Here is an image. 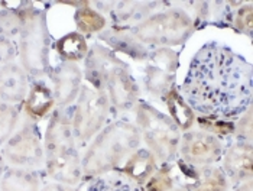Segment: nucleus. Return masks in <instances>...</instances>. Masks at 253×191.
I'll list each match as a JSON object with an SVG mask.
<instances>
[{"label":"nucleus","instance_id":"412c9836","mask_svg":"<svg viewBox=\"0 0 253 191\" xmlns=\"http://www.w3.org/2000/svg\"><path fill=\"white\" fill-rule=\"evenodd\" d=\"M165 103L168 106V110L171 113V119L174 120L179 131H188L195 122L194 110L188 106V103L184 100V97L179 95L175 87L171 89L165 96Z\"/></svg>","mask_w":253,"mask_h":191},{"label":"nucleus","instance_id":"7ed1b4c3","mask_svg":"<svg viewBox=\"0 0 253 191\" xmlns=\"http://www.w3.org/2000/svg\"><path fill=\"white\" fill-rule=\"evenodd\" d=\"M45 171L62 184L77 186L83 178L81 158L73 132V120L54 112L45 132Z\"/></svg>","mask_w":253,"mask_h":191},{"label":"nucleus","instance_id":"bb28decb","mask_svg":"<svg viewBox=\"0 0 253 191\" xmlns=\"http://www.w3.org/2000/svg\"><path fill=\"white\" fill-rule=\"evenodd\" d=\"M175 178L172 175V167L169 164H162L151 178L142 186V191H171L174 190Z\"/></svg>","mask_w":253,"mask_h":191},{"label":"nucleus","instance_id":"aec40b11","mask_svg":"<svg viewBox=\"0 0 253 191\" xmlns=\"http://www.w3.org/2000/svg\"><path fill=\"white\" fill-rule=\"evenodd\" d=\"M143 84L152 97L165 98L167 93L175 87V74H169L154 64H148L145 68Z\"/></svg>","mask_w":253,"mask_h":191},{"label":"nucleus","instance_id":"72a5a7b5","mask_svg":"<svg viewBox=\"0 0 253 191\" xmlns=\"http://www.w3.org/2000/svg\"><path fill=\"white\" fill-rule=\"evenodd\" d=\"M39 191H77L73 186H68V184H62V183H48L46 186L42 187V190Z\"/></svg>","mask_w":253,"mask_h":191},{"label":"nucleus","instance_id":"1a4fd4ad","mask_svg":"<svg viewBox=\"0 0 253 191\" xmlns=\"http://www.w3.org/2000/svg\"><path fill=\"white\" fill-rule=\"evenodd\" d=\"M223 143L220 138L204 131H190L181 136L178 153L182 161L193 167L214 165L223 155Z\"/></svg>","mask_w":253,"mask_h":191},{"label":"nucleus","instance_id":"dca6fc26","mask_svg":"<svg viewBox=\"0 0 253 191\" xmlns=\"http://www.w3.org/2000/svg\"><path fill=\"white\" fill-rule=\"evenodd\" d=\"M28 93V74L15 62L0 65V98L9 104L22 101Z\"/></svg>","mask_w":253,"mask_h":191},{"label":"nucleus","instance_id":"7c9ffc66","mask_svg":"<svg viewBox=\"0 0 253 191\" xmlns=\"http://www.w3.org/2000/svg\"><path fill=\"white\" fill-rule=\"evenodd\" d=\"M232 25L234 29L240 34H245L248 37H252L253 31V7L252 4L242 6L236 15H233V22Z\"/></svg>","mask_w":253,"mask_h":191},{"label":"nucleus","instance_id":"9b49d317","mask_svg":"<svg viewBox=\"0 0 253 191\" xmlns=\"http://www.w3.org/2000/svg\"><path fill=\"white\" fill-rule=\"evenodd\" d=\"M84 61L85 64H84L83 76L93 86V89L101 90V92H104V84L109 76L117 67L125 64L122 59L116 57V54L112 49L100 44H94L88 49Z\"/></svg>","mask_w":253,"mask_h":191},{"label":"nucleus","instance_id":"2eb2a0df","mask_svg":"<svg viewBox=\"0 0 253 191\" xmlns=\"http://www.w3.org/2000/svg\"><path fill=\"white\" fill-rule=\"evenodd\" d=\"M98 38L104 41L113 52L126 54L135 61H146L149 58V49L146 45L139 42L129 28L112 26L110 29L101 31Z\"/></svg>","mask_w":253,"mask_h":191},{"label":"nucleus","instance_id":"f3484780","mask_svg":"<svg viewBox=\"0 0 253 191\" xmlns=\"http://www.w3.org/2000/svg\"><path fill=\"white\" fill-rule=\"evenodd\" d=\"M158 170L155 156L149 149L137 148L135 152L132 153L120 168L123 175H126L129 180L136 183L137 186H143L154 172Z\"/></svg>","mask_w":253,"mask_h":191},{"label":"nucleus","instance_id":"6e6552de","mask_svg":"<svg viewBox=\"0 0 253 191\" xmlns=\"http://www.w3.org/2000/svg\"><path fill=\"white\" fill-rule=\"evenodd\" d=\"M3 158L18 168L34 170L45 162V149L34 125H25L10 136L3 148Z\"/></svg>","mask_w":253,"mask_h":191},{"label":"nucleus","instance_id":"f8f14e48","mask_svg":"<svg viewBox=\"0 0 253 191\" xmlns=\"http://www.w3.org/2000/svg\"><path fill=\"white\" fill-rule=\"evenodd\" d=\"M49 78L54 84V98L58 106L71 104L80 95L83 86V71L76 62L62 61L55 68L49 70Z\"/></svg>","mask_w":253,"mask_h":191},{"label":"nucleus","instance_id":"9d476101","mask_svg":"<svg viewBox=\"0 0 253 191\" xmlns=\"http://www.w3.org/2000/svg\"><path fill=\"white\" fill-rule=\"evenodd\" d=\"M104 92L109 97L110 106L119 112L135 109L139 103V87L132 76L127 64L117 67L104 84Z\"/></svg>","mask_w":253,"mask_h":191},{"label":"nucleus","instance_id":"c85d7f7f","mask_svg":"<svg viewBox=\"0 0 253 191\" xmlns=\"http://www.w3.org/2000/svg\"><path fill=\"white\" fill-rule=\"evenodd\" d=\"M148 59L151 61V64L162 68L164 71L169 74H175L178 70V64H179L178 54L171 48H158L155 51L149 52Z\"/></svg>","mask_w":253,"mask_h":191},{"label":"nucleus","instance_id":"f257e3e1","mask_svg":"<svg viewBox=\"0 0 253 191\" xmlns=\"http://www.w3.org/2000/svg\"><path fill=\"white\" fill-rule=\"evenodd\" d=\"M182 97L201 116L236 119L252 103V67L227 47H201L182 83Z\"/></svg>","mask_w":253,"mask_h":191},{"label":"nucleus","instance_id":"6ab92c4d","mask_svg":"<svg viewBox=\"0 0 253 191\" xmlns=\"http://www.w3.org/2000/svg\"><path fill=\"white\" fill-rule=\"evenodd\" d=\"M0 191H39V177L34 170L10 168L0 178Z\"/></svg>","mask_w":253,"mask_h":191},{"label":"nucleus","instance_id":"e433bc0d","mask_svg":"<svg viewBox=\"0 0 253 191\" xmlns=\"http://www.w3.org/2000/svg\"><path fill=\"white\" fill-rule=\"evenodd\" d=\"M171 191H188L187 189H182V187H179V189H175V190H171Z\"/></svg>","mask_w":253,"mask_h":191},{"label":"nucleus","instance_id":"473e14b6","mask_svg":"<svg viewBox=\"0 0 253 191\" xmlns=\"http://www.w3.org/2000/svg\"><path fill=\"white\" fill-rule=\"evenodd\" d=\"M18 55V47L9 38L0 37V65L9 64Z\"/></svg>","mask_w":253,"mask_h":191},{"label":"nucleus","instance_id":"0eeeda50","mask_svg":"<svg viewBox=\"0 0 253 191\" xmlns=\"http://www.w3.org/2000/svg\"><path fill=\"white\" fill-rule=\"evenodd\" d=\"M110 113V101L106 92L81 86L73 116V132L80 146H85L93 136L104 128Z\"/></svg>","mask_w":253,"mask_h":191},{"label":"nucleus","instance_id":"c9c22d12","mask_svg":"<svg viewBox=\"0 0 253 191\" xmlns=\"http://www.w3.org/2000/svg\"><path fill=\"white\" fill-rule=\"evenodd\" d=\"M4 171H6V167H4V158H3V155H0V178L3 177Z\"/></svg>","mask_w":253,"mask_h":191},{"label":"nucleus","instance_id":"ddd939ff","mask_svg":"<svg viewBox=\"0 0 253 191\" xmlns=\"http://www.w3.org/2000/svg\"><path fill=\"white\" fill-rule=\"evenodd\" d=\"M221 159H223L221 170L227 178H230L234 187L252 180V143L236 142L233 145H230L226 151H223Z\"/></svg>","mask_w":253,"mask_h":191},{"label":"nucleus","instance_id":"f704fd0d","mask_svg":"<svg viewBox=\"0 0 253 191\" xmlns=\"http://www.w3.org/2000/svg\"><path fill=\"white\" fill-rule=\"evenodd\" d=\"M234 191H252V180L251 181H246V183H243L240 186H237Z\"/></svg>","mask_w":253,"mask_h":191},{"label":"nucleus","instance_id":"39448f33","mask_svg":"<svg viewBox=\"0 0 253 191\" xmlns=\"http://www.w3.org/2000/svg\"><path fill=\"white\" fill-rule=\"evenodd\" d=\"M130 31L143 45L168 48L187 42L195 28L191 16L184 9L171 7L151 15Z\"/></svg>","mask_w":253,"mask_h":191},{"label":"nucleus","instance_id":"a211bd4d","mask_svg":"<svg viewBox=\"0 0 253 191\" xmlns=\"http://www.w3.org/2000/svg\"><path fill=\"white\" fill-rule=\"evenodd\" d=\"M55 104L54 93L46 86L35 83L25 100V110L32 119H42L51 112Z\"/></svg>","mask_w":253,"mask_h":191},{"label":"nucleus","instance_id":"c756f323","mask_svg":"<svg viewBox=\"0 0 253 191\" xmlns=\"http://www.w3.org/2000/svg\"><path fill=\"white\" fill-rule=\"evenodd\" d=\"M198 125L204 129V132L209 134L221 135V136H227L232 135L234 131L233 122H226L223 119H217V117H209V116H200L197 119Z\"/></svg>","mask_w":253,"mask_h":191},{"label":"nucleus","instance_id":"a878e982","mask_svg":"<svg viewBox=\"0 0 253 191\" xmlns=\"http://www.w3.org/2000/svg\"><path fill=\"white\" fill-rule=\"evenodd\" d=\"M76 25L83 34H97L104 31L106 18L93 7L83 6L76 12Z\"/></svg>","mask_w":253,"mask_h":191},{"label":"nucleus","instance_id":"393cba45","mask_svg":"<svg viewBox=\"0 0 253 191\" xmlns=\"http://www.w3.org/2000/svg\"><path fill=\"white\" fill-rule=\"evenodd\" d=\"M31 9L32 6L29 3V6H23L20 10H0V37L12 38L19 35Z\"/></svg>","mask_w":253,"mask_h":191},{"label":"nucleus","instance_id":"423d86ee","mask_svg":"<svg viewBox=\"0 0 253 191\" xmlns=\"http://www.w3.org/2000/svg\"><path fill=\"white\" fill-rule=\"evenodd\" d=\"M49 42L46 15L32 7L20 31L18 47L26 74L38 78L49 73Z\"/></svg>","mask_w":253,"mask_h":191},{"label":"nucleus","instance_id":"b1692460","mask_svg":"<svg viewBox=\"0 0 253 191\" xmlns=\"http://www.w3.org/2000/svg\"><path fill=\"white\" fill-rule=\"evenodd\" d=\"M87 191H142V187L122 172L112 171L96 177Z\"/></svg>","mask_w":253,"mask_h":191},{"label":"nucleus","instance_id":"2f4dec72","mask_svg":"<svg viewBox=\"0 0 253 191\" xmlns=\"http://www.w3.org/2000/svg\"><path fill=\"white\" fill-rule=\"evenodd\" d=\"M233 134H236L237 142H248L252 141V109L248 107L246 112L242 115V119L234 126Z\"/></svg>","mask_w":253,"mask_h":191},{"label":"nucleus","instance_id":"20e7f679","mask_svg":"<svg viewBox=\"0 0 253 191\" xmlns=\"http://www.w3.org/2000/svg\"><path fill=\"white\" fill-rule=\"evenodd\" d=\"M136 110V128L146 142L149 151L161 164H169L178 156L181 131L174 120L161 113L148 103L139 101Z\"/></svg>","mask_w":253,"mask_h":191},{"label":"nucleus","instance_id":"5701e85b","mask_svg":"<svg viewBox=\"0 0 253 191\" xmlns=\"http://www.w3.org/2000/svg\"><path fill=\"white\" fill-rule=\"evenodd\" d=\"M55 48L59 57L64 58V61H68V62L81 61L85 58L88 52L85 38L80 32H71L58 39Z\"/></svg>","mask_w":253,"mask_h":191},{"label":"nucleus","instance_id":"cd10ccee","mask_svg":"<svg viewBox=\"0 0 253 191\" xmlns=\"http://www.w3.org/2000/svg\"><path fill=\"white\" fill-rule=\"evenodd\" d=\"M19 120V110L9 103H0V145L6 143Z\"/></svg>","mask_w":253,"mask_h":191},{"label":"nucleus","instance_id":"f03ea898","mask_svg":"<svg viewBox=\"0 0 253 191\" xmlns=\"http://www.w3.org/2000/svg\"><path fill=\"white\" fill-rule=\"evenodd\" d=\"M142 136L135 123L122 119L103 128L81 159L83 177L96 178L116 171L136 151Z\"/></svg>","mask_w":253,"mask_h":191},{"label":"nucleus","instance_id":"4468645a","mask_svg":"<svg viewBox=\"0 0 253 191\" xmlns=\"http://www.w3.org/2000/svg\"><path fill=\"white\" fill-rule=\"evenodd\" d=\"M164 4L162 1H113L107 16L113 26L129 28L136 26L140 22L154 15L156 9Z\"/></svg>","mask_w":253,"mask_h":191},{"label":"nucleus","instance_id":"4be33fe9","mask_svg":"<svg viewBox=\"0 0 253 191\" xmlns=\"http://www.w3.org/2000/svg\"><path fill=\"white\" fill-rule=\"evenodd\" d=\"M229 178L214 165L197 167V178L190 191H227Z\"/></svg>","mask_w":253,"mask_h":191}]
</instances>
